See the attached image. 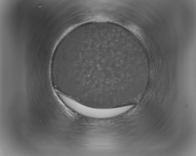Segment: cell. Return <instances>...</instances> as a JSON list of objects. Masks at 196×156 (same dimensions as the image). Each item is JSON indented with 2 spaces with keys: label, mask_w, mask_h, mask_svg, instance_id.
<instances>
[{
  "label": "cell",
  "mask_w": 196,
  "mask_h": 156,
  "mask_svg": "<svg viewBox=\"0 0 196 156\" xmlns=\"http://www.w3.org/2000/svg\"><path fill=\"white\" fill-rule=\"evenodd\" d=\"M89 44L78 39L72 48L69 61L72 91L98 101L115 100L124 86V76L113 69L109 47Z\"/></svg>",
  "instance_id": "obj_1"
}]
</instances>
